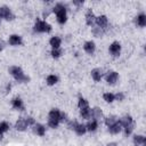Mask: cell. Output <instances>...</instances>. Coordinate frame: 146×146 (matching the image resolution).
Wrapping results in <instances>:
<instances>
[{
	"mask_svg": "<svg viewBox=\"0 0 146 146\" xmlns=\"http://www.w3.org/2000/svg\"><path fill=\"white\" fill-rule=\"evenodd\" d=\"M9 73L16 79V81H18L21 83H25V82H27L30 80V78L26 76L23 73V70L19 66H10L9 67Z\"/></svg>",
	"mask_w": 146,
	"mask_h": 146,
	"instance_id": "obj_1",
	"label": "cell"
},
{
	"mask_svg": "<svg viewBox=\"0 0 146 146\" xmlns=\"http://www.w3.org/2000/svg\"><path fill=\"white\" fill-rule=\"evenodd\" d=\"M54 13H56V17H57V22L59 24H64L67 19V15H66V7L63 3H57L54 7Z\"/></svg>",
	"mask_w": 146,
	"mask_h": 146,
	"instance_id": "obj_2",
	"label": "cell"
},
{
	"mask_svg": "<svg viewBox=\"0 0 146 146\" xmlns=\"http://www.w3.org/2000/svg\"><path fill=\"white\" fill-rule=\"evenodd\" d=\"M34 31L35 32H39V33H43V32L48 33V32L51 31V25L48 24L47 22L41 21V19L38 18L36 22H35V24H34Z\"/></svg>",
	"mask_w": 146,
	"mask_h": 146,
	"instance_id": "obj_3",
	"label": "cell"
},
{
	"mask_svg": "<svg viewBox=\"0 0 146 146\" xmlns=\"http://www.w3.org/2000/svg\"><path fill=\"white\" fill-rule=\"evenodd\" d=\"M48 119L50 120H56L58 122H62V121H65L66 120V114L65 113H62L57 108H52L49 114H48Z\"/></svg>",
	"mask_w": 146,
	"mask_h": 146,
	"instance_id": "obj_4",
	"label": "cell"
},
{
	"mask_svg": "<svg viewBox=\"0 0 146 146\" xmlns=\"http://www.w3.org/2000/svg\"><path fill=\"white\" fill-rule=\"evenodd\" d=\"M0 17L5 18L6 21H13L15 16L13 15L11 10H10L8 7L3 6V7H0Z\"/></svg>",
	"mask_w": 146,
	"mask_h": 146,
	"instance_id": "obj_5",
	"label": "cell"
},
{
	"mask_svg": "<svg viewBox=\"0 0 146 146\" xmlns=\"http://www.w3.org/2000/svg\"><path fill=\"white\" fill-rule=\"evenodd\" d=\"M108 51H110V54H111L112 56L117 57V56L120 55V52H121V44H120L119 42L114 41L113 43H111V46H110V48H108Z\"/></svg>",
	"mask_w": 146,
	"mask_h": 146,
	"instance_id": "obj_6",
	"label": "cell"
},
{
	"mask_svg": "<svg viewBox=\"0 0 146 146\" xmlns=\"http://www.w3.org/2000/svg\"><path fill=\"white\" fill-rule=\"evenodd\" d=\"M119 79V74L115 72V71H112V72H108L106 74V82L108 84H114Z\"/></svg>",
	"mask_w": 146,
	"mask_h": 146,
	"instance_id": "obj_7",
	"label": "cell"
},
{
	"mask_svg": "<svg viewBox=\"0 0 146 146\" xmlns=\"http://www.w3.org/2000/svg\"><path fill=\"white\" fill-rule=\"evenodd\" d=\"M15 128H16V130H18V131H24V130L27 128L26 119L19 117V119L16 121V123H15Z\"/></svg>",
	"mask_w": 146,
	"mask_h": 146,
	"instance_id": "obj_8",
	"label": "cell"
},
{
	"mask_svg": "<svg viewBox=\"0 0 146 146\" xmlns=\"http://www.w3.org/2000/svg\"><path fill=\"white\" fill-rule=\"evenodd\" d=\"M11 105L15 110H18V111H24V104H23V100L19 98V97H15L11 99Z\"/></svg>",
	"mask_w": 146,
	"mask_h": 146,
	"instance_id": "obj_9",
	"label": "cell"
},
{
	"mask_svg": "<svg viewBox=\"0 0 146 146\" xmlns=\"http://www.w3.org/2000/svg\"><path fill=\"white\" fill-rule=\"evenodd\" d=\"M83 49H84V51H86L87 54H89V55L94 54V52H95V49H96L95 42H94V41H87V42L84 43V46H83Z\"/></svg>",
	"mask_w": 146,
	"mask_h": 146,
	"instance_id": "obj_10",
	"label": "cell"
},
{
	"mask_svg": "<svg viewBox=\"0 0 146 146\" xmlns=\"http://www.w3.org/2000/svg\"><path fill=\"white\" fill-rule=\"evenodd\" d=\"M133 144H135V146H145L146 138L143 135H136L133 137Z\"/></svg>",
	"mask_w": 146,
	"mask_h": 146,
	"instance_id": "obj_11",
	"label": "cell"
},
{
	"mask_svg": "<svg viewBox=\"0 0 146 146\" xmlns=\"http://www.w3.org/2000/svg\"><path fill=\"white\" fill-rule=\"evenodd\" d=\"M95 22H96V16H95V14L91 11V9H89V10L87 11V14H86V23H87L89 26H91Z\"/></svg>",
	"mask_w": 146,
	"mask_h": 146,
	"instance_id": "obj_12",
	"label": "cell"
},
{
	"mask_svg": "<svg viewBox=\"0 0 146 146\" xmlns=\"http://www.w3.org/2000/svg\"><path fill=\"white\" fill-rule=\"evenodd\" d=\"M96 23H97L98 27H100V29H104L105 26H107V23H108V21H107V17H106L105 15H102V16H98V17H96Z\"/></svg>",
	"mask_w": 146,
	"mask_h": 146,
	"instance_id": "obj_13",
	"label": "cell"
},
{
	"mask_svg": "<svg viewBox=\"0 0 146 146\" xmlns=\"http://www.w3.org/2000/svg\"><path fill=\"white\" fill-rule=\"evenodd\" d=\"M8 42L11 46H19V44H22V38L19 35H17V34H13V35L9 36Z\"/></svg>",
	"mask_w": 146,
	"mask_h": 146,
	"instance_id": "obj_14",
	"label": "cell"
},
{
	"mask_svg": "<svg viewBox=\"0 0 146 146\" xmlns=\"http://www.w3.org/2000/svg\"><path fill=\"white\" fill-rule=\"evenodd\" d=\"M102 76H103V71H102L100 68H94V70L91 71V78H92L96 82L100 81V80H102Z\"/></svg>",
	"mask_w": 146,
	"mask_h": 146,
	"instance_id": "obj_15",
	"label": "cell"
},
{
	"mask_svg": "<svg viewBox=\"0 0 146 146\" xmlns=\"http://www.w3.org/2000/svg\"><path fill=\"white\" fill-rule=\"evenodd\" d=\"M122 125H121V123L120 122H115L113 125H111V127H108V131L111 132V133H113V135H115V133H119L121 130H122Z\"/></svg>",
	"mask_w": 146,
	"mask_h": 146,
	"instance_id": "obj_16",
	"label": "cell"
},
{
	"mask_svg": "<svg viewBox=\"0 0 146 146\" xmlns=\"http://www.w3.org/2000/svg\"><path fill=\"white\" fill-rule=\"evenodd\" d=\"M49 43H50V46L52 47V49H59L60 43H62V40H60L58 36H52V38L49 40Z\"/></svg>",
	"mask_w": 146,
	"mask_h": 146,
	"instance_id": "obj_17",
	"label": "cell"
},
{
	"mask_svg": "<svg viewBox=\"0 0 146 146\" xmlns=\"http://www.w3.org/2000/svg\"><path fill=\"white\" fill-rule=\"evenodd\" d=\"M103 116V111L99 108V107H94L92 110H91V117L94 119V120H98V119H100Z\"/></svg>",
	"mask_w": 146,
	"mask_h": 146,
	"instance_id": "obj_18",
	"label": "cell"
},
{
	"mask_svg": "<svg viewBox=\"0 0 146 146\" xmlns=\"http://www.w3.org/2000/svg\"><path fill=\"white\" fill-rule=\"evenodd\" d=\"M74 131L79 135V136H82L86 133L87 131V128H86V124H82V123H76L75 127H74Z\"/></svg>",
	"mask_w": 146,
	"mask_h": 146,
	"instance_id": "obj_19",
	"label": "cell"
},
{
	"mask_svg": "<svg viewBox=\"0 0 146 146\" xmlns=\"http://www.w3.org/2000/svg\"><path fill=\"white\" fill-rule=\"evenodd\" d=\"M33 130L38 136H44V133H46V128L42 124H39V123L33 125Z\"/></svg>",
	"mask_w": 146,
	"mask_h": 146,
	"instance_id": "obj_20",
	"label": "cell"
},
{
	"mask_svg": "<svg viewBox=\"0 0 146 146\" xmlns=\"http://www.w3.org/2000/svg\"><path fill=\"white\" fill-rule=\"evenodd\" d=\"M136 24L137 25H139V26H141V27H144L145 25H146V15L145 14H139L137 17H136Z\"/></svg>",
	"mask_w": 146,
	"mask_h": 146,
	"instance_id": "obj_21",
	"label": "cell"
},
{
	"mask_svg": "<svg viewBox=\"0 0 146 146\" xmlns=\"http://www.w3.org/2000/svg\"><path fill=\"white\" fill-rule=\"evenodd\" d=\"M80 115L82 119H90L91 117V108L90 107H86V108H81L80 110Z\"/></svg>",
	"mask_w": 146,
	"mask_h": 146,
	"instance_id": "obj_22",
	"label": "cell"
},
{
	"mask_svg": "<svg viewBox=\"0 0 146 146\" xmlns=\"http://www.w3.org/2000/svg\"><path fill=\"white\" fill-rule=\"evenodd\" d=\"M120 123H121V125L124 128L125 125H129V124H131V123H133V121H132V117L130 116V115H124L123 117H121V120L119 121Z\"/></svg>",
	"mask_w": 146,
	"mask_h": 146,
	"instance_id": "obj_23",
	"label": "cell"
},
{
	"mask_svg": "<svg viewBox=\"0 0 146 146\" xmlns=\"http://www.w3.org/2000/svg\"><path fill=\"white\" fill-rule=\"evenodd\" d=\"M46 82H47L48 86H54V84H56L58 82V78L56 75H54V74L48 75L47 79H46Z\"/></svg>",
	"mask_w": 146,
	"mask_h": 146,
	"instance_id": "obj_24",
	"label": "cell"
},
{
	"mask_svg": "<svg viewBox=\"0 0 146 146\" xmlns=\"http://www.w3.org/2000/svg\"><path fill=\"white\" fill-rule=\"evenodd\" d=\"M97 127H98V123H97V121H96V120L89 121V122L86 124V128H87V130H88V131H95V130L97 129Z\"/></svg>",
	"mask_w": 146,
	"mask_h": 146,
	"instance_id": "obj_25",
	"label": "cell"
},
{
	"mask_svg": "<svg viewBox=\"0 0 146 146\" xmlns=\"http://www.w3.org/2000/svg\"><path fill=\"white\" fill-rule=\"evenodd\" d=\"M115 122H117V119H116V116H115V115H110V116H107V117L105 119V123H106V125H107V127L113 125Z\"/></svg>",
	"mask_w": 146,
	"mask_h": 146,
	"instance_id": "obj_26",
	"label": "cell"
},
{
	"mask_svg": "<svg viewBox=\"0 0 146 146\" xmlns=\"http://www.w3.org/2000/svg\"><path fill=\"white\" fill-rule=\"evenodd\" d=\"M8 130H9V124H8L7 122H5V121L0 122V139L2 138L3 132H6V131H8Z\"/></svg>",
	"mask_w": 146,
	"mask_h": 146,
	"instance_id": "obj_27",
	"label": "cell"
},
{
	"mask_svg": "<svg viewBox=\"0 0 146 146\" xmlns=\"http://www.w3.org/2000/svg\"><path fill=\"white\" fill-rule=\"evenodd\" d=\"M78 106H79V108H80V110H81V108L89 107L88 100H87V99H84V98H82V97H80V98H79V102H78Z\"/></svg>",
	"mask_w": 146,
	"mask_h": 146,
	"instance_id": "obj_28",
	"label": "cell"
},
{
	"mask_svg": "<svg viewBox=\"0 0 146 146\" xmlns=\"http://www.w3.org/2000/svg\"><path fill=\"white\" fill-rule=\"evenodd\" d=\"M103 98H104V100H105L106 103H112V102H114V95L111 94V92L104 94V95H103Z\"/></svg>",
	"mask_w": 146,
	"mask_h": 146,
	"instance_id": "obj_29",
	"label": "cell"
},
{
	"mask_svg": "<svg viewBox=\"0 0 146 146\" xmlns=\"http://www.w3.org/2000/svg\"><path fill=\"white\" fill-rule=\"evenodd\" d=\"M92 33H94V35L95 36H97V38H100V36H103V34H104V31H103V29H100V27H94L92 29Z\"/></svg>",
	"mask_w": 146,
	"mask_h": 146,
	"instance_id": "obj_30",
	"label": "cell"
},
{
	"mask_svg": "<svg viewBox=\"0 0 146 146\" xmlns=\"http://www.w3.org/2000/svg\"><path fill=\"white\" fill-rule=\"evenodd\" d=\"M132 130H133V123H131V124L124 127V133H125L127 136H129V135L132 132Z\"/></svg>",
	"mask_w": 146,
	"mask_h": 146,
	"instance_id": "obj_31",
	"label": "cell"
},
{
	"mask_svg": "<svg viewBox=\"0 0 146 146\" xmlns=\"http://www.w3.org/2000/svg\"><path fill=\"white\" fill-rule=\"evenodd\" d=\"M60 55H62V50L60 49H52L51 50V56L54 58H58V57H60Z\"/></svg>",
	"mask_w": 146,
	"mask_h": 146,
	"instance_id": "obj_32",
	"label": "cell"
},
{
	"mask_svg": "<svg viewBox=\"0 0 146 146\" xmlns=\"http://www.w3.org/2000/svg\"><path fill=\"white\" fill-rule=\"evenodd\" d=\"M58 124H59V122H58V121L48 119V125H49L50 128H57V127H58Z\"/></svg>",
	"mask_w": 146,
	"mask_h": 146,
	"instance_id": "obj_33",
	"label": "cell"
},
{
	"mask_svg": "<svg viewBox=\"0 0 146 146\" xmlns=\"http://www.w3.org/2000/svg\"><path fill=\"white\" fill-rule=\"evenodd\" d=\"M124 99V95L122 92H117L116 95H114V100H119V102H122Z\"/></svg>",
	"mask_w": 146,
	"mask_h": 146,
	"instance_id": "obj_34",
	"label": "cell"
},
{
	"mask_svg": "<svg viewBox=\"0 0 146 146\" xmlns=\"http://www.w3.org/2000/svg\"><path fill=\"white\" fill-rule=\"evenodd\" d=\"M26 119V122H27V125H34L35 122H34V119L32 116H29V117H25Z\"/></svg>",
	"mask_w": 146,
	"mask_h": 146,
	"instance_id": "obj_35",
	"label": "cell"
},
{
	"mask_svg": "<svg viewBox=\"0 0 146 146\" xmlns=\"http://www.w3.org/2000/svg\"><path fill=\"white\" fill-rule=\"evenodd\" d=\"M3 48H5V42H3L2 40H0V51H1Z\"/></svg>",
	"mask_w": 146,
	"mask_h": 146,
	"instance_id": "obj_36",
	"label": "cell"
},
{
	"mask_svg": "<svg viewBox=\"0 0 146 146\" xmlns=\"http://www.w3.org/2000/svg\"><path fill=\"white\" fill-rule=\"evenodd\" d=\"M73 3L76 6H80V5H83V1H73Z\"/></svg>",
	"mask_w": 146,
	"mask_h": 146,
	"instance_id": "obj_37",
	"label": "cell"
},
{
	"mask_svg": "<svg viewBox=\"0 0 146 146\" xmlns=\"http://www.w3.org/2000/svg\"><path fill=\"white\" fill-rule=\"evenodd\" d=\"M106 146H116V144H115V143H110V144H107Z\"/></svg>",
	"mask_w": 146,
	"mask_h": 146,
	"instance_id": "obj_38",
	"label": "cell"
}]
</instances>
